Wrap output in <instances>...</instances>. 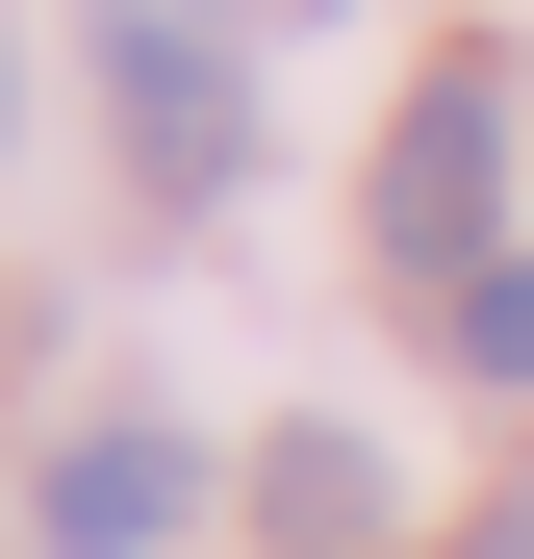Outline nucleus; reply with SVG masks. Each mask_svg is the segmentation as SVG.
<instances>
[{"label": "nucleus", "instance_id": "nucleus-4", "mask_svg": "<svg viewBox=\"0 0 534 559\" xmlns=\"http://www.w3.org/2000/svg\"><path fill=\"white\" fill-rule=\"evenodd\" d=\"M432 356H459V382H534V254H484V280H432Z\"/></svg>", "mask_w": 534, "mask_h": 559}, {"label": "nucleus", "instance_id": "nucleus-5", "mask_svg": "<svg viewBox=\"0 0 534 559\" xmlns=\"http://www.w3.org/2000/svg\"><path fill=\"white\" fill-rule=\"evenodd\" d=\"M281 534L356 559V534H382V457H356V432H281Z\"/></svg>", "mask_w": 534, "mask_h": 559}, {"label": "nucleus", "instance_id": "nucleus-6", "mask_svg": "<svg viewBox=\"0 0 534 559\" xmlns=\"http://www.w3.org/2000/svg\"><path fill=\"white\" fill-rule=\"evenodd\" d=\"M484 559H534V509H509V534H484Z\"/></svg>", "mask_w": 534, "mask_h": 559}, {"label": "nucleus", "instance_id": "nucleus-1", "mask_svg": "<svg viewBox=\"0 0 534 559\" xmlns=\"http://www.w3.org/2000/svg\"><path fill=\"white\" fill-rule=\"evenodd\" d=\"M356 229H382V280H484V254H509V51H432L407 103H382Z\"/></svg>", "mask_w": 534, "mask_h": 559}, {"label": "nucleus", "instance_id": "nucleus-2", "mask_svg": "<svg viewBox=\"0 0 534 559\" xmlns=\"http://www.w3.org/2000/svg\"><path fill=\"white\" fill-rule=\"evenodd\" d=\"M103 103H128V153L178 178V204L254 153V76H229V26H204V0H128V26H103Z\"/></svg>", "mask_w": 534, "mask_h": 559}, {"label": "nucleus", "instance_id": "nucleus-3", "mask_svg": "<svg viewBox=\"0 0 534 559\" xmlns=\"http://www.w3.org/2000/svg\"><path fill=\"white\" fill-rule=\"evenodd\" d=\"M178 509H204V457H178V432H76V457H51V559H153Z\"/></svg>", "mask_w": 534, "mask_h": 559}]
</instances>
